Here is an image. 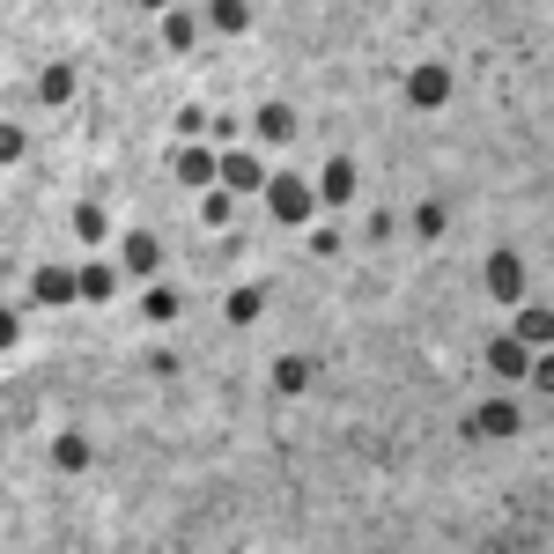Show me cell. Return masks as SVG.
I'll return each mask as SVG.
<instances>
[{"mask_svg":"<svg viewBox=\"0 0 554 554\" xmlns=\"http://www.w3.org/2000/svg\"><path fill=\"white\" fill-rule=\"evenodd\" d=\"M266 207H274V222H281V229H289V222H311V185L281 170V178H266Z\"/></svg>","mask_w":554,"mask_h":554,"instance_id":"cell-1","label":"cell"},{"mask_svg":"<svg viewBox=\"0 0 554 554\" xmlns=\"http://www.w3.org/2000/svg\"><path fill=\"white\" fill-rule=\"evenodd\" d=\"M30 296L37 303H74V296H82V274H67V266H37V274H30Z\"/></svg>","mask_w":554,"mask_h":554,"instance_id":"cell-2","label":"cell"},{"mask_svg":"<svg viewBox=\"0 0 554 554\" xmlns=\"http://www.w3.org/2000/svg\"><path fill=\"white\" fill-rule=\"evenodd\" d=\"M407 104H414V111L451 104V74H444V67H414V74H407Z\"/></svg>","mask_w":554,"mask_h":554,"instance_id":"cell-3","label":"cell"},{"mask_svg":"<svg viewBox=\"0 0 554 554\" xmlns=\"http://www.w3.org/2000/svg\"><path fill=\"white\" fill-rule=\"evenodd\" d=\"M488 296H503V303L525 296V259L518 252H488Z\"/></svg>","mask_w":554,"mask_h":554,"instance_id":"cell-4","label":"cell"},{"mask_svg":"<svg viewBox=\"0 0 554 554\" xmlns=\"http://www.w3.org/2000/svg\"><path fill=\"white\" fill-rule=\"evenodd\" d=\"M222 193H266V163L259 156H222Z\"/></svg>","mask_w":554,"mask_h":554,"instance_id":"cell-5","label":"cell"},{"mask_svg":"<svg viewBox=\"0 0 554 554\" xmlns=\"http://www.w3.org/2000/svg\"><path fill=\"white\" fill-rule=\"evenodd\" d=\"M178 185L215 193V185H222V156H207V148H178Z\"/></svg>","mask_w":554,"mask_h":554,"instance_id":"cell-6","label":"cell"},{"mask_svg":"<svg viewBox=\"0 0 554 554\" xmlns=\"http://www.w3.org/2000/svg\"><path fill=\"white\" fill-rule=\"evenodd\" d=\"M126 274H156V266H163V244L156 237H148V229H133V237H126Z\"/></svg>","mask_w":554,"mask_h":554,"instance_id":"cell-7","label":"cell"},{"mask_svg":"<svg viewBox=\"0 0 554 554\" xmlns=\"http://www.w3.org/2000/svg\"><path fill=\"white\" fill-rule=\"evenodd\" d=\"M259 141H281V148H289V141H296V111H289V104H266V111H259Z\"/></svg>","mask_w":554,"mask_h":554,"instance_id":"cell-8","label":"cell"},{"mask_svg":"<svg viewBox=\"0 0 554 554\" xmlns=\"http://www.w3.org/2000/svg\"><path fill=\"white\" fill-rule=\"evenodd\" d=\"M473 429H481V436H518V407H510V399H488Z\"/></svg>","mask_w":554,"mask_h":554,"instance_id":"cell-9","label":"cell"},{"mask_svg":"<svg viewBox=\"0 0 554 554\" xmlns=\"http://www.w3.org/2000/svg\"><path fill=\"white\" fill-rule=\"evenodd\" d=\"M119 296V274H111V266L97 259V266H82V303H111Z\"/></svg>","mask_w":554,"mask_h":554,"instance_id":"cell-10","label":"cell"},{"mask_svg":"<svg viewBox=\"0 0 554 554\" xmlns=\"http://www.w3.org/2000/svg\"><path fill=\"white\" fill-rule=\"evenodd\" d=\"M326 200H333V207H348V200H355V163H348V156H333V163H326Z\"/></svg>","mask_w":554,"mask_h":554,"instance_id":"cell-11","label":"cell"},{"mask_svg":"<svg viewBox=\"0 0 554 554\" xmlns=\"http://www.w3.org/2000/svg\"><path fill=\"white\" fill-rule=\"evenodd\" d=\"M74 97V67H45L37 74V104H67Z\"/></svg>","mask_w":554,"mask_h":554,"instance_id":"cell-12","label":"cell"},{"mask_svg":"<svg viewBox=\"0 0 554 554\" xmlns=\"http://www.w3.org/2000/svg\"><path fill=\"white\" fill-rule=\"evenodd\" d=\"M488 370L495 377H525V348L518 340H488Z\"/></svg>","mask_w":554,"mask_h":554,"instance_id":"cell-13","label":"cell"},{"mask_svg":"<svg viewBox=\"0 0 554 554\" xmlns=\"http://www.w3.org/2000/svg\"><path fill=\"white\" fill-rule=\"evenodd\" d=\"M303 385H311V362H303V355H281V362H274V392H303Z\"/></svg>","mask_w":554,"mask_h":554,"instance_id":"cell-14","label":"cell"},{"mask_svg":"<svg viewBox=\"0 0 554 554\" xmlns=\"http://www.w3.org/2000/svg\"><path fill=\"white\" fill-rule=\"evenodd\" d=\"M52 466H60V473H82V466H89V436H60V444H52Z\"/></svg>","mask_w":554,"mask_h":554,"instance_id":"cell-15","label":"cell"},{"mask_svg":"<svg viewBox=\"0 0 554 554\" xmlns=\"http://www.w3.org/2000/svg\"><path fill=\"white\" fill-rule=\"evenodd\" d=\"M104 229H111V222H104V207H97V200H82V207H74V237L104 244Z\"/></svg>","mask_w":554,"mask_h":554,"instance_id":"cell-16","label":"cell"},{"mask_svg":"<svg viewBox=\"0 0 554 554\" xmlns=\"http://www.w3.org/2000/svg\"><path fill=\"white\" fill-rule=\"evenodd\" d=\"M141 311L156 318V326H170V318L185 311V296H178V289H148V303H141Z\"/></svg>","mask_w":554,"mask_h":554,"instance_id":"cell-17","label":"cell"},{"mask_svg":"<svg viewBox=\"0 0 554 554\" xmlns=\"http://www.w3.org/2000/svg\"><path fill=\"white\" fill-rule=\"evenodd\" d=\"M259 311H266V296H259V289H237V296H229V326H252Z\"/></svg>","mask_w":554,"mask_h":554,"instance_id":"cell-18","label":"cell"},{"mask_svg":"<svg viewBox=\"0 0 554 554\" xmlns=\"http://www.w3.org/2000/svg\"><path fill=\"white\" fill-rule=\"evenodd\" d=\"M444 207H436V200H422V207H414V237H444Z\"/></svg>","mask_w":554,"mask_h":554,"instance_id":"cell-19","label":"cell"},{"mask_svg":"<svg viewBox=\"0 0 554 554\" xmlns=\"http://www.w3.org/2000/svg\"><path fill=\"white\" fill-rule=\"evenodd\" d=\"M554 333V318L540 311V303H532V311H518V340H547Z\"/></svg>","mask_w":554,"mask_h":554,"instance_id":"cell-20","label":"cell"},{"mask_svg":"<svg viewBox=\"0 0 554 554\" xmlns=\"http://www.w3.org/2000/svg\"><path fill=\"white\" fill-rule=\"evenodd\" d=\"M252 23V8H244V0H215V30H244Z\"/></svg>","mask_w":554,"mask_h":554,"instance_id":"cell-21","label":"cell"},{"mask_svg":"<svg viewBox=\"0 0 554 554\" xmlns=\"http://www.w3.org/2000/svg\"><path fill=\"white\" fill-rule=\"evenodd\" d=\"M163 37H170V52H185V45H193V15H170Z\"/></svg>","mask_w":554,"mask_h":554,"instance_id":"cell-22","label":"cell"},{"mask_svg":"<svg viewBox=\"0 0 554 554\" xmlns=\"http://www.w3.org/2000/svg\"><path fill=\"white\" fill-rule=\"evenodd\" d=\"M229 200H237V193H222V185H215V193L200 200V215H207V222H229Z\"/></svg>","mask_w":554,"mask_h":554,"instance_id":"cell-23","label":"cell"},{"mask_svg":"<svg viewBox=\"0 0 554 554\" xmlns=\"http://www.w3.org/2000/svg\"><path fill=\"white\" fill-rule=\"evenodd\" d=\"M23 148H30V141H23V126H0V163H15Z\"/></svg>","mask_w":554,"mask_h":554,"instance_id":"cell-24","label":"cell"}]
</instances>
